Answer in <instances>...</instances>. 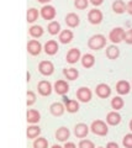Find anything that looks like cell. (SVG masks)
I'll use <instances>...</instances> for the list:
<instances>
[{
  "instance_id": "obj_1",
  "label": "cell",
  "mask_w": 132,
  "mask_h": 148,
  "mask_svg": "<svg viewBox=\"0 0 132 148\" xmlns=\"http://www.w3.org/2000/svg\"><path fill=\"white\" fill-rule=\"evenodd\" d=\"M105 45H106V38H105V36H103V35H94L90 37L88 41L89 48L94 49V51L101 49Z\"/></svg>"
},
{
  "instance_id": "obj_2",
  "label": "cell",
  "mask_w": 132,
  "mask_h": 148,
  "mask_svg": "<svg viewBox=\"0 0 132 148\" xmlns=\"http://www.w3.org/2000/svg\"><path fill=\"white\" fill-rule=\"evenodd\" d=\"M107 125L101 121V120H95V121L92 123V132L95 133L98 136H106L107 135Z\"/></svg>"
},
{
  "instance_id": "obj_3",
  "label": "cell",
  "mask_w": 132,
  "mask_h": 148,
  "mask_svg": "<svg viewBox=\"0 0 132 148\" xmlns=\"http://www.w3.org/2000/svg\"><path fill=\"white\" fill-rule=\"evenodd\" d=\"M110 40L114 43H119L122 40H125V31L122 27H115L110 32Z\"/></svg>"
},
{
  "instance_id": "obj_4",
  "label": "cell",
  "mask_w": 132,
  "mask_h": 148,
  "mask_svg": "<svg viewBox=\"0 0 132 148\" xmlns=\"http://www.w3.org/2000/svg\"><path fill=\"white\" fill-rule=\"evenodd\" d=\"M77 98H78L81 103H88V101L92 100V91H90L89 88H79L78 91H77Z\"/></svg>"
},
{
  "instance_id": "obj_5",
  "label": "cell",
  "mask_w": 132,
  "mask_h": 148,
  "mask_svg": "<svg viewBox=\"0 0 132 148\" xmlns=\"http://www.w3.org/2000/svg\"><path fill=\"white\" fill-rule=\"evenodd\" d=\"M88 18H89V21L92 22V24L94 25H98L103 20V12L98 10V9H93V10H90L89 14H88Z\"/></svg>"
},
{
  "instance_id": "obj_6",
  "label": "cell",
  "mask_w": 132,
  "mask_h": 148,
  "mask_svg": "<svg viewBox=\"0 0 132 148\" xmlns=\"http://www.w3.org/2000/svg\"><path fill=\"white\" fill-rule=\"evenodd\" d=\"M38 69H40V72L42 73L43 75H51V74L54 72L53 64H52V62H49V61H42L40 63Z\"/></svg>"
},
{
  "instance_id": "obj_7",
  "label": "cell",
  "mask_w": 132,
  "mask_h": 148,
  "mask_svg": "<svg viewBox=\"0 0 132 148\" xmlns=\"http://www.w3.org/2000/svg\"><path fill=\"white\" fill-rule=\"evenodd\" d=\"M96 94L99 98H103V99H105V98H109L111 94V89H110V86H109L107 84H104V83H101V84H99L96 86Z\"/></svg>"
},
{
  "instance_id": "obj_8",
  "label": "cell",
  "mask_w": 132,
  "mask_h": 148,
  "mask_svg": "<svg viewBox=\"0 0 132 148\" xmlns=\"http://www.w3.org/2000/svg\"><path fill=\"white\" fill-rule=\"evenodd\" d=\"M37 89H38V92H40L41 95L47 96V95H49L52 92V85H51V83H49V82L42 80V82L38 83Z\"/></svg>"
},
{
  "instance_id": "obj_9",
  "label": "cell",
  "mask_w": 132,
  "mask_h": 148,
  "mask_svg": "<svg viewBox=\"0 0 132 148\" xmlns=\"http://www.w3.org/2000/svg\"><path fill=\"white\" fill-rule=\"evenodd\" d=\"M54 90L60 95H66L69 90V85L66 80H57L56 84H54Z\"/></svg>"
},
{
  "instance_id": "obj_10",
  "label": "cell",
  "mask_w": 132,
  "mask_h": 148,
  "mask_svg": "<svg viewBox=\"0 0 132 148\" xmlns=\"http://www.w3.org/2000/svg\"><path fill=\"white\" fill-rule=\"evenodd\" d=\"M41 48H42V46H41V43L36 40H31V41H29V43H27V49H29V52L32 56L40 54Z\"/></svg>"
},
{
  "instance_id": "obj_11",
  "label": "cell",
  "mask_w": 132,
  "mask_h": 148,
  "mask_svg": "<svg viewBox=\"0 0 132 148\" xmlns=\"http://www.w3.org/2000/svg\"><path fill=\"white\" fill-rule=\"evenodd\" d=\"M63 101H64V104H66V109L68 112H77V111L79 110L78 101L70 100V99H68L67 96H63Z\"/></svg>"
},
{
  "instance_id": "obj_12",
  "label": "cell",
  "mask_w": 132,
  "mask_h": 148,
  "mask_svg": "<svg viewBox=\"0 0 132 148\" xmlns=\"http://www.w3.org/2000/svg\"><path fill=\"white\" fill-rule=\"evenodd\" d=\"M88 132H89V128H88V126H86L85 123H78V125H75V127H74V135L78 137V138L86 137Z\"/></svg>"
},
{
  "instance_id": "obj_13",
  "label": "cell",
  "mask_w": 132,
  "mask_h": 148,
  "mask_svg": "<svg viewBox=\"0 0 132 148\" xmlns=\"http://www.w3.org/2000/svg\"><path fill=\"white\" fill-rule=\"evenodd\" d=\"M41 15H42L44 20H52V18H54V16H56V10H54L53 6L46 5L41 10Z\"/></svg>"
},
{
  "instance_id": "obj_14",
  "label": "cell",
  "mask_w": 132,
  "mask_h": 148,
  "mask_svg": "<svg viewBox=\"0 0 132 148\" xmlns=\"http://www.w3.org/2000/svg\"><path fill=\"white\" fill-rule=\"evenodd\" d=\"M121 121V115L119 112H116V111H111V112L107 114L106 116V122L109 125H111V126H116V125H119Z\"/></svg>"
},
{
  "instance_id": "obj_15",
  "label": "cell",
  "mask_w": 132,
  "mask_h": 148,
  "mask_svg": "<svg viewBox=\"0 0 132 148\" xmlns=\"http://www.w3.org/2000/svg\"><path fill=\"white\" fill-rule=\"evenodd\" d=\"M70 136V132L67 127H60L56 131V138L60 142H66Z\"/></svg>"
},
{
  "instance_id": "obj_16",
  "label": "cell",
  "mask_w": 132,
  "mask_h": 148,
  "mask_svg": "<svg viewBox=\"0 0 132 148\" xmlns=\"http://www.w3.org/2000/svg\"><path fill=\"white\" fill-rule=\"evenodd\" d=\"M80 58V51L78 48H70L67 53V62L68 63H77Z\"/></svg>"
},
{
  "instance_id": "obj_17",
  "label": "cell",
  "mask_w": 132,
  "mask_h": 148,
  "mask_svg": "<svg viewBox=\"0 0 132 148\" xmlns=\"http://www.w3.org/2000/svg\"><path fill=\"white\" fill-rule=\"evenodd\" d=\"M44 51H46V53L47 54H56L57 53V51H58V43L56 42V41H53V40H49L46 42V45H44Z\"/></svg>"
},
{
  "instance_id": "obj_18",
  "label": "cell",
  "mask_w": 132,
  "mask_h": 148,
  "mask_svg": "<svg viewBox=\"0 0 132 148\" xmlns=\"http://www.w3.org/2000/svg\"><path fill=\"white\" fill-rule=\"evenodd\" d=\"M116 90H117V92H119V94H121V95L129 94V91H130V83L126 82V80H120V82H117V84H116Z\"/></svg>"
},
{
  "instance_id": "obj_19",
  "label": "cell",
  "mask_w": 132,
  "mask_h": 148,
  "mask_svg": "<svg viewBox=\"0 0 132 148\" xmlns=\"http://www.w3.org/2000/svg\"><path fill=\"white\" fill-rule=\"evenodd\" d=\"M66 22L68 26L70 27H77L79 25V16L74 12H69L68 15L66 16Z\"/></svg>"
},
{
  "instance_id": "obj_20",
  "label": "cell",
  "mask_w": 132,
  "mask_h": 148,
  "mask_svg": "<svg viewBox=\"0 0 132 148\" xmlns=\"http://www.w3.org/2000/svg\"><path fill=\"white\" fill-rule=\"evenodd\" d=\"M95 63V58L93 54L90 53H86L83 56V58H81V64H83V67L85 68H92Z\"/></svg>"
},
{
  "instance_id": "obj_21",
  "label": "cell",
  "mask_w": 132,
  "mask_h": 148,
  "mask_svg": "<svg viewBox=\"0 0 132 148\" xmlns=\"http://www.w3.org/2000/svg\"><path fill=\"white\" fill-rule=\"evenodd\" d=\"M51 112L54 116H61L64 112V105L61 103H53L51 105Z\"/></svg>"
},
{
  "instance_id": "obj_22",
  "label": "cell",
  "mask_w": 132,
  "mask_h": 148,
  "mask_svg": "<svg viewBox=\"0 0 132 148\" xmlns=\"http://www.w3.org/2000/svg\"><path fill=\"white\" fill-rule=\"evenodd\" d=\"M40 112L38 111H36L34 109H30L29 111H27V121H29L30 123H36L40 121Z\"/></svg>"
},
{
  "instance_id": "obj_23",
  "label": "cell",
  "mask_w": 132,
  "mask_h": 148,
  "mask_svg": "<svg viewBox=\"0 0 132 148\" xmlns=\"http://www.w3.org/2000/svg\"><path fill=\"white\" fill-rule=\"evenodd\" d=\"M63 74L66 75L67 79L75 80L77 78H78V75H79V72L77 71V69H74V68H66V69H63Z\"/></svg>"
},
{
  "instance_id": "obj_24",
  "label": "cell",
  "mask_w": 132,
  "mask_h": 148,
  "mask_svg": "<svg viewBox=\"0 0 132 148\" xmlns=\"http://www.w3.org/2000/svg\"><path fill=\"white\" fill-rule=\"evenodd\" d=\"M73 40V32L70 30H63L60 35V41L62 43H69Z\"/></svg>"
},
{
  "instance_id": "obj_25",
  "label": "cell",
  "mask_w": 132,
  "mask_h": 148,
  "mask_svg": "<svg viewBox=\"0 0 132 148\" xmlns=\"http://www.w3.org/2000/svg\"><path fill=\"white\" fill-rule=\"evenodd\" d=\"M106 56L110 59H116L120 56V49L116 46H109L106 49Z\"/></svg>"
},
{
  "instance_id": "obj_26",
  "label": "cell",
  "mask_w": 132,
  "mask_h": 148,
  "mask_svg": "<svg viewBox=\"0 0 132 148\" xmlns=\"http://www.w3.org/2000/svg\"><path fill=\"white\" fill-rule=\"evenodd\" d=\"M126 4L122 1V0H116V1H114L112 4V9H114V11L117 12V14H122V12H125L126 10Z\"/></svg>"
},
{
  "instance_id": "obj_27",
  "label": "cell",
  "mask_w": 132,
  "mask_h": 148,
  "mask_svg": "<svg viewBox=\"0 0 132 148\" xmlns=\"http://www.w3.org/2000/svg\"><path fill=\"white\" fill-rule=\"evenodd\" d=\"M41 133V128L38 126H29L26 131V135L29 138H36Z\"/></svg>"
},
{
  "instance_id": "obj_28",
  "label": "cell",
  "mask_w": 132,
  "mask_h": 148,
  "mask_svg": "<svg viewBox=\"0 0 132 148\" xmlns=\"http://www.w3.org/2000/svg\"><path fill=\"white\" fill-rule=\"evenodd\" d=\"M60 30H61L60 22L52 21V22H49V24H48V32H49L51 35H57L58 32H60Z\"/></svg>"
},
{
  "instance_id": "obj_29",
  "label": "cell",
  "mask_w": 132,
  "mask_h": 148,
  "mask_svg": "<svg viewBox=\"0 0 132 148\" xmlns=\"http://www.w3.org/2000/svg\"><path fill=\"white\" fill-rule=\"evenodd\" d=\"M34 148H48V142L46 138L43 137H38L36 138L34 142Z\"/></svg>"
},
{
  "instance_id": "obj_30",
  "label": "cell",
  "mask_w": 132,
  "mask_h": 148,
  "mask_svg": "<svg viewBox=\"0 0 132 148\" xmlns=\"http://www.w3.org/2000/svg\"><path fill=\"white\" fill-rule=\"evenodd\" d=\"M111 106H112V109H115V110L122 109V106H124V99L120 98V96H115V98L111 100Z\"/></svg>"
},
{
  "instance_id": "obj_31",
  "label": "cell",
  "mask_w": 132,
  "mask_h": 148,
  "mask_svg": "<svg viewBox=\"0 0 132 148\" xmlns=\"http://www.w3.org/2000/svg\"><path fill=\"white\" fill-rule=\"evenodd\" d=\"M30 34H31V36H34V37H41L43 35V29L41 26H38V25H35V26H31V29H30Z\"/></svg>"
},
{
  "instance_id": "obj_32",
  "label": "cell",
  "mask_w": 132,
  "mask_h": 148,
  "mask_svg": "<svg viewBox=\"0 0 132 148\" xmlns=\"http://www.w3.org/2000/svg\"><path fill=\"white\" fill-rule=\"evenodd\" d=\"M37 17H38V11L36 10V9H34V8L29 9V11H27V21L34 22V21L37 20Z\"/></svg>"
},
{
  "instance_id": "obj_33",
  "label": "cell",
  "mask_w": 132,
  "mask_h": 148,
  "mask_svg": "<svg viewBox=\"0 0 132 148\" xmlns=\"http://www.w3.org/2000/svg\"><path fill=\"white\" fill-rule=\"evenodd\" d=\"M122 145H124L125 148H132V133H129V135H126L124 137Z\"/></svg>"
},
{
  "instance_id": "obj_34",
  "label": "cell",
  "mask_w": 132,
  "mask_h": 148,
  "mask_svg": "<svg viewBox=\"0 0 132 148\" xmlns=\"http://www.w3.org/2000/svg\"><path fill=\"white\" fill-rule=\"evenodd\" d=\"M79 148H95V145L89 140H81L79 142Z\"/></svg>"
},
{
  "instance_id": "obj_35",
  "label": "cell",
  "mask_w": 132,
  "mask_h": 148,
  "mask_svg": "<svg viewBox=\"0 0 132 148\" xmlns=\"http://www.w3.org/2000/svg\"><path fill=\"white\" fill-rule=\"evenodd\" d=\"M36 101V95L34 91L29 90L27 91V105H32Z\"/></svg>"
},
{
  "instance_id": "obj_36",
  "label": "cell",
  "mask_w": 132,
  "mask_h": 148,
  "mask_svg": "<svg viewBox=\"0 0 132 148\" xmlns=\"http://www.w3.org/2000/svg\"><path fill=\"white\" fill-rule=\"evenodd\" d=\"M75 4V8L77 9H85L86 6H88V0H75L74 1Z\"/></svg>"
},
{
  "instance_id": "obj_37",
  "label": "cell",
  "mask_w": 132,
  "mask_h": 148,
  "mask_svg": "<svg viewBox=\"0 0 132 148\" xmlns=\"http://www.w3.org/2000/svg\"><path fill=\"white\" fill-rule=\"evenodd\" d=\"M125 41H126V43L132 45V29L125 32Z\"/></svg>"
},
{
  "instance_id": "obj_38",
  "label": "cell",
  "mask_w": 132,
  "mask_h": 148,
  "mask_svg": "<svg viewBox=\"0 0 132 148\" xmlns=\"http://www.w3.org/2000/svg\"><path fill=\"white\" fill-rule=\"evenodd\" d=\"M106 148H120V147L116 142H109L106 145Z\"/></svg>"
},
{
  "instance_id": "obj_39",
  "label": "cell",
  "mask_w": 132,
  "mask_h": 148,
  "mask_svg": "<svg viewBox=\"0 0 132 148\" xmlns=\"http://www.w3.org/2000/svg\"><path fill=\"white\" fill-rule=\"evenodd\" d=\"M63 148H77V147H75V145L73 142H68V143H66V146Z\"/></svg>"
},
{
  "instance_id": "obj_40",
  "label": "cell",
  "mask_w": 132,
  "mask_h": 148,
  "mask_svg": "<svg viewBox=\"0 0 132 148\" xmlns=\"http://www.w3.org/2000/svg\"><path fill=\"white\" fill-rule=\"evenodd\" d=\"M126 10L129 11V12L131 14V15H132V0H131V1H130L129 4H127V6H126Z\"/></svg>"
},
{
  "instance_id": "obj_41",
  "label": "cell",
  "mask_w": 132,
  "mask_h": 148,
  "mask_svg": "<svg viewBox=\"0 0 132 148\" xmlns=\"http://www.w3.org/2000/svg\"><path fill=\"white\" fill-rule=\"evenodd\" d=\"M90 1H92V4H94V5H100L104 0H90Z\"/></svg>"
},
{
  "instance_id": "obj_42",
  "label": "cell",
  "mask_w": 132,
  "mask_h": 148,
  "mask_svg": "<svg viewBox=\"0 0 132 148\" xmlns=\"http://www.w3.org/2000/svg\"><path fill=\"white\" fill-rule=\"evenodd\" d=\"M52 148H63V147H61V146H58V145H54V146H52Z\"/></svg>"
},
{
  "instance_id": "obj_43",
  "label": "cell",
  "mask_w": 132,
  "mask_h": 148,
  "mask_svg": "<svg viewBox=\"0 0 132 148\" xmlns=\"http://www.w3.org/2000/svg\"><path fill=\"white\" fill-rule=\"evenodd\" d=\"M38 1H40V3H48L49 0H38Z\"/></svg>"
},
{
  "instance_id": "obj_44",
  "label": "cell",
  "mask_w": 132,
  "mask_h": 148,
  "mask_svg": "<svg viewBox=\"0 0 132 148\" xmlns=\"http://www.w3.org/2000/svg\"><path fill=\"white\" fill-rule=\"evenodd\" d=\"M130 128H131V131H132V120L130 121Z\"/></svg>"
},
{
  "instance_id": "obj_45",
  "label": "cell",
  "mask_w": 132,
  "mask_h": 148,
  "mask_svg": "<svg viewBox=\"0 0 132 148\" xmlns=\"http://www.w3.org/2000/svg\"><path fill=\"white\" fill-rule=\"evenodd\" d=\"M99 148H103V147H99Z\"/></svg>"
}]
</instances>
